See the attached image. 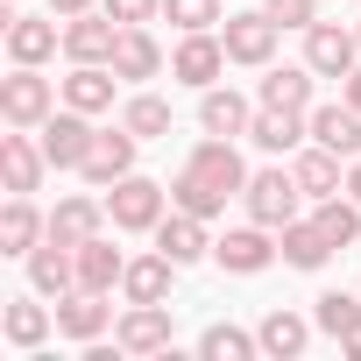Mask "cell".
Wrapping results in <instances>:
<instances>
[{
  "instance_id": "cell-17",
  "label": "cell",
  "mask_w": 361,
  "mask_h": 361,
  "mask_svg": "<svg viewBox=\"0 0 361 361\" xmlns=\"http://www.w3.org/2000/svg\"><path fill=\"white\" fill-rule=\"evenodd\" d=\"M43 170H50V156H43V142H29V128L0 135V177H8V192H36Z\"/></svg>"
},
{
  "instance_id": "cell-23",
  "label": "cell",
  "mask_w": 361,
  "mask_h": 361,
  "mask_svg": "<svg viewBox=\"0 0 361 361\" xmlns=\"http://www.w3.org/2000/svg\"><path fill=\"white\" fill-rule=\"evenodd\" d=\"M128 276V255L106 241V234H92V241H78V290H106L114 298V283Z\"/></svg>"
},
{
  "instance_id": "cell-24",
  "label": "cell",
  "mask_w": 361,
  "mask_h": 361,
  "mask_svg": "<svg viewBox=\"0 0 361 361\" xmlns=\"http://www.w3.org/2000/svg\"><path fill=\"white\" fill-rule=\"evenodd\" d=\"M170 276H177V262L156 248V255H135L128 262V276H121V298L128 305H163L170 298Z\"/></svg>"
},
{
  "instance_id": "cell-19",
  "label": "cell",
  "mask_w": 361,
  "mask_h": 361,
  "mask_svg": "<svg viewBox=\"0 0 361 361\" xmlns=\"http://www.w3.org/2000/svg\"><path fill=\"white\" fill-rule=\"evenodd\" d=\"M248 121H255V106H248L234 85H206V92H199V128H206V135H227V142H234V135H248Z\"/></svg>"
},
{
  "instance_id": "cell-3",
  "label": "cell",
  "mask_w": 361,
  "mask_h": 361,
  "mask_svg": "<svg viewBox=\"0 0 361 361\" xmlns=\"http://www.w3.org/2000/svg\"><path fill=\"white\" fill-rule=\"evenodd\" d=\"M241 199H248V220H262V227H290L298 206H305V185H298V170H255Z\"/></svg>"
},
{
  "instance_id": "cell-36",
  "label": "cell",
  "mask_w": 361,
  "mask_h": 361,
  "mask_svg": "<svg viewBox=\"0 0 361 361\" xmlns=\"http://www.w3.org/2000/svg\"><path fill=\"white\" fill-rule=\"evenodd\" d=\"M312 305H319V312H312V319H319V333H333V340H347V333L361 326V305H354L347 290H326V298H312Z\"/></svg>"
},
{
  "instance_id": "cell-9",
  "label": "cell",
  "mask_w": 361,
  "mask_h": 361,
  "mask_svg": "<svg viewBox=\"0 0 361 361\" xmlns=\"http://www.w3.org/2000/svg\"><path fill=\"white\" fill-rule=\"evenodd\" d=\"M227 57L234 64H269L276 57V36H283V22L269 15V8H255V15H227Z\"/></svg>"
},
{
  "instance_id": "cell-14",
  "label": "cell",
  "mask_w": 361,
  "mask_h": 361,
  "mask_svg": "<svg viewBox=\"0 0 361 361\" xmlns=\"http://www.w3.org/2000/svg\"><path fill=\"white\" fill-rule=\"evenodd\" d=\"M114 347L121 354H170V312L163 305H128L114 319Z\"/></svg>"
},
{
  "instance_id": "cell-39",
  "label": "cell",
  "mask_w": 361,
  "mask_h": 361,
  "mask_svg": "<svg viewBox=\"0 0 361 361\" xmlns=\"http://www.w3.org/2000/svg\"><path fill=\"white\" fill-rule=\"evenodd\" d=\"M262 8H269L283 29H312V22H319V0H262Z\"/></svg>"
},
{
  "instance_id": "cell-31",
  "label": "cell",
  "mask_w": 361,
  "mask_h": 361,
  "mask_svg": "<svg viewBox=\"0 0 361 361\" xmlns=\"http://www.w3.org/2000/svg\"><path fill=\"white\" fill-rule=\"evenodd\" d=\"M276 234H283L276 248H283V262H290V269H326L333 241L319 234V220H290V227H276Z\"/></svg>"
},
{
  "instance_id": "cell-30",
  "label": "cell",
  "mask_w": 361,
  "mask_h": 361,
  "mask_svg": "<svg viewBox=\"0 0 361 361\" xmlns=\"http://www.w3.org/2000/svg\"><path fill=\"white\" fill-rule=\"evenodd\" d=\"M312 326H319V319H298V312H283V305H276L255 333H262V354H269V361H298V354H305V340H312Z\"/></svg>"
},
{
  "instance_id": "cell-11",
  "label": "cell",
  "mask_w": 361,
  "mask_h": 361,
  "mask_svg": "<svg viewBox=\"0 0 361 361\" xmlns=\"http://www.w3.org/2000/svg\"><path fill=\"white\" fill-rule=\"evenodd\" d=\"M22 262H29V283H36L43 298H64V290H78V248H71V241L43 234V241H36Z\"/></svg>"
},
{
  "instance_id": "cell-21",
  "label": "cell",
  "mask_w": 361,
  "mask_h": 361,
  "mask_svg": "<svg viewBox=\"0 0 361 361\" xmlns=\"http://www.w3.org/2000/svg\"><path fill=\"white\" fill-rule=\"evenodd\" d=\"M114 85H121L114 64H71V78H64V106H78V114H106V106H114Z\"/></svg>"
},
{
  "instance_id": "cell-10",
  "label": "cell",
  "mask_w": 361,
  "mask_h": 361,
  "mask_svg": "<svg viewBox=\"0 0 361 361\" xmlns=\"http://www.w3.org/2000/svg\"><path fill=\"white\" fill-rule=\"evenodd\" d=\"M354 57H361V36H354V29H340V22H312V29H305V64H312L319 78H347Z\"/></svg>"
},
{
  "instance_id": "cell-20",
  "label": "cell",
  "mask_w": 361,
  "mask_h": 361,
  "mask_svg": "<svg viewBox=\"0 0 361 361\" xmlns=\"http://www.w3.org/2000/svg\"><path fill=\"white\" fill-rule=\"evenodd\" d=\"M43 234H50V220L29 206V192H8V206H0V255H29Z\"/></svg>"
},
{
  "instance_id": "cell-5",
  "label": "cell",
  "mask_w": 361,
  "mask_h": 361,
  "mask_svg": "<svg viewBox=\"0 0 361 361\" xmlns=\"http://www.w3.org/2000/svg\"><path fill=\"white\" fill-rule=\"evenodd\" d=\"M234 57H227V36H213V29H192L185 43L170 50V78H185V85H220V71H227Z\"/></svg>"
},
{
  "instance_id": "cell-44",
  "label": "cell",
  "mask_w": 361,
  "mask_h": 361,
  "mask_svg": "<svg viewBox=\"0 0 361 361\" xmlns=\"http://www.w3.org/2000/svg\"><path fill=\"white\" fill-rule=\"evenodd\" d=\"M354 36H361V22H354Z\"/></svg>"
},
{
  "instance_id": "cell-8",
  "label": "cell",
  "mask_w": 361,
  "mask_h": 361,
  "mask_svg": "<svg viewBox=\"0 0 361 361\" xmlns=\"http://www.w3.org/2000/svg\"><path fill=\"white\" fill-rule=\"evenodd\" d=\"M114 43H121V22H114L106 8H85V15L64 22V57H71V64H106Z\"/></svg>"
},
{
  "instance_id": "cell-35",
  "label": "cell",
  "mask_w": 361,
  "mask_h": 361,
  "mask_svg": "<svg viewBox=\"0 0 361 361\" xmlns=\"http://www.w3.org/2000/svg\"><path fill=\"white\" fill-rule=\"evenodd\" d=\"M121 128H135L142 142H156V135H170V99H156V92H135V99L121 106Z\"/></svg>"
},
{
  "instance_id": "cell-37",
  "label": "cell",
  "mask_w": 361,
  "mask_h": 361,
  "mask_svg": "<svg viewBox=\"0 0 361 361\" xmlns=\"http://www.w3.org/2000/svg\"><path fill=\"white\" fill-rule=\"evenodd\" d=\"M163 15H170L177 29H185V36H192V29H213V22H227V15H220V0H163Z\"/></svg>"
},
{
  "instance_id": "cell-28",
  "label": "cell",
  "mask_w": 361,
  "mask_h": 361,
  "mask_svg": "<svg viewBox=\"0 0 361 361\" xmlns=\"http://www.w3.org/2000/svg\"><path fill=\"white\" fill-rule=\"evenodd\" d=\"M312 78H319L312 64H283V71L262 78L255 99H262V106H283V114H312Z\"/></svg>"
},
{
  "instance_id": "cell-26",
  "label": "cell",
  "mask_w": 361,
  "mask_h": 361,
  "mask_svg": "<svg viewBox=\"0 0 361 361\" xmlns=\"http://www.w3.org/2000/svg\"><path fill=\"white\" fill-rule=\"evenodd\" d=\"M36 298H43V290H36ZM36 298H15L8 312H0V333H8L22 354H29V347H43V340H50V326H57V312H50V305H36Z\"/></svg>"
},
{
  "instance_id": "cell-27",
  "label": "cell",
  "mask_w": 361,
  "mask_h": 361,
  "mask_svg": "<svg viewBox=\"0 0 361 361\" xmlns=\"http://www.w3.org/2000/svg\"><path fill=\"white\" fill-rule=\"evenodd\" d=\"M128 85H142V78H156L163 71V50H156V36L149 29H121V43H114V57H106Z\"/></svg>"
},
{
  "instance_id": "cell-7",
  "label": "cell",
  "mask_w": 361,
  "mask_h": 361,
  "mask_svg": "<svg viewBox=\"0 0 361 361\" xmlns=\"http://www.w3.org/2000/svg\"><path fill=\"white\" fill-rule=\"evenodd\" d=\"M185 170H192V177H206V185H213V192H227V199H241V192H248V163H241V149H234L227 135L199 142V149L185 156Z\"/></svg>"
},
{
  "instance_id": "cell-22",
  "label": "cell",
  "mask_w": 361,
  "mask_h": 361,
  "mask_svg": "<svg viewBox=\"0 0 361 361\" xmlns=\"http://www.w3.org/2000/svg\"><path fill=\"white\" fill-rule=\"evenodd\" d=\"M248 142H255V149H269V156H290L298 142H312V128H305V114L255 106V121H248Z\"/></svg>"
},
{
  "instance_id": "cell-15",
  "label": "cell",
  "mask_w": 361,
  "mask_h": 361,
  "mask_svg": "<svg viewBox=\"0 0 361 361\" xmlns=\"http://www.w3.org/2000/svg\"><path fill=\"white\" fill-rule=\"evenodd\" d=\"M64 50V15L43 22V15H8V57L15 64H43Z\"/></svg>"
},
{
  "instance_id": "cell-4",
  "label": "cell",
  "mask_w": 361,
  "mask_h": 361,
  "mask_svg": "<svg viewBox=\"0 0 361 361\" xmlns=\"http://www.w3.org/2000/svg\"><path fill=\"white\" fill-rule=\"evenodd\" d=\"M92 114H78V106H57L50 121H43V156H50V170H85V149H92Z\"/></svg>"
},
{
  "instance_id": "cell-6",
  "label": "cell",
  "mask_w": 361,
  "mask_h": 361,
  "mask_svg": "<svg viewBox=\"0 0 361 361\" xmlns=\"http://www.w3.org/2000/svg\"><path fill=\"white\" fill-rule=\"evenodd\" d=\"M269 234H276V227H262V220H255V227H227V234L213 241V262H220V269H234V276H262V269L283 255Z\"/></svg>"
},
{
  "instance_id": "cell-42",
  "label": "cell",
  "mask_w": 361,
  "mask_h": 361,
  "mask_svg": "<svg viewBox=\"0 0 361 361\" xmlns=\"http://www.w3.org/2000/svg\"><path fill=\"white\" fill-rule=\"evenodd\" d=\"M347 106H361V64L347 71Z\"/></svg>"
},
{
  "instance_id": "cell-40",
  "label": "cell",
  "mask_w": 361,
  "mask_h": 361,
  "mask_svg": "<svg viewBox=\"0 0 361 361\" xmlns=\"http://www.w3.org/2000/svg\"><path fill=\"white\" fill-rule=\"evenodd\" d=\"M85 8H99V0H50V15H64V22H71V15H85Z\"/></svg>"
},
{
  "instance_id": "cell-12",
  "label": "cell",
  "mask_w": 361,
  "mask_h": 361,
  "mask_svg": "<svg viewBox=\"0 0 361 361\" xmlns=\"http://www.w3.org/2000/svg\"><path fill=\"white\" fill-rule=\"evenodd\" d=\"M135 149H142V135L135 128H99L92 135V149H85V177L106 192V185H121V177L135 170Z\"/></svg>"
},
{
  "instance_id": "cell-38",
  "label": "cell",
  "mask_w": 361,
  "mask_h": 361,
  "mask_svg": "<svg viewBox=\"0 0 361 361\" xmlns=\"http://www.w3.org/2000/svg\"><path fill=\"white\" fill-rule=\"evenodd\" d=\"M99 8H106L121 29H149V22L163 15V0H99Z\"/></svg>"
},
{
  "instance_id": "cell-32",
  "label": "cell",
  "mask_w": 361,
  "mask_h": 361,
  "mask_svg": "<svg viewBox=\"0 0 361 361\" xmlns=\"http://www.w3.org/2000/svg\"><path fill=\"white\" fill-rule=\"evenodd\" d=\"M199 354H206V361H248V354H262V333H241V326L213 319V326L199 333Z\"/></svg>"
},
{
  "instance_id": "cell-43",
  "label": "cell",
  "mask_w": 361,
  "mask_h": 361,
  "mask_svg": "<svg viewBox=\"0 0 361 361\" xmlns=\"http://www.w3.org/2000/svg\"><path fill=\"white\" fill-rule=\"evenodd\" d=\"M340 347H347V361H361V326H354V333H347Z\"/></svg>"
},
{
  "instance_id": "cell-2",
  "label": "cell",
  "mask_w": 361,
  "mask_h": 361,
  "mask_svg": "<svg viewBox=\"0 0 361 361\" xmlns=\"http://www.w3.org/2000/svg\"><path fill=\"white\" fill-rule=\"evenodd\" d=\"M57 92L64 85H50L36 64H15V78H0V121L8 128H43L57 114Z\"/></svg>"
},
{
  "instance_id": "cell-34",
  "label": "cell",
  "mask_w": 361,
  "mask_h": 361,
  "mask_svg": "<svg viewBox=\"0 0 361 361\" xmlns=\"http://www.w3.org/2000/svg\"><path fill=\"white\" fill-rule=\"evenodd\" d=\"M312 220H319V234H326L333 248L361 241V206H354V199H312Z\"/></svg>"
},
{
  "instance_id": "cell-41",
  "label": "cell",
  "mask_w": 361,
  "mask_h": 361,
  "mask_svg": "<svg viewBox=\"0 0 361 361\" xmlns=\"http://www.w3.org/2000/svg\"><path fill=\"white\" fill-rule=\"evenodd\" d=\"M347 199L361 206V156H354V170H347Z\"/></svg>"
},
{
  "instance_id": "cell-33",
  "label": "cell",
  "mask_w": 361,
  "mask_h": 361,
  "mask_svg": "<svg viewBox=\"0 0 361 361\" xmlns=\"http://www.w3.org/2000/svg\"><path fill=\"white\" fill-rule=\"evenodd\" d=\"M170 206H177V213L213 220V213H227V192H213L206 177H192V170H177V177H170Z\"/></svg>"
},
{
  "instance_id": "cell-29",
  "label": "cell",
  "mask_w": 361,
  "mask_h": 361,
  "mask_svg": "<svg viewBox=\"0 0 361 361\" xmlns=\"http://www.w3.org/2000/svg\"><path fill=\"white\" fill-rule=\"evenodd\" d=\"M106 220H114V213H106V199H57V213H50V234L78 248V241H92Z\"/></svg>"
},
{
  "instance_id": "cell-18",
  "label": "cell",
  "mask_w": 361,
  "mask_h": 361,
  "mask_svg": "<svg viewBox=\"0 0 361 361\" xmlns=\"http://www.w3.org/2000/svg\"><path fill=\"white\" fill-rule=\"evenodd\" d=\"M305 128H312V142H326L333 156H347V163L361 156V106H347V99H340V106H312Z\"/></svg>"
},
{
  "instance_id": "cell-25",
  "label": "cell",
  "mask_w": 361,
  "mask_h": 361,
  "mask_svg": "<svg viewBox=\"0 0 361 361\" xmlns=\"http://www.w3.org/2000/svg\"><path fill=\"white\" fill-rule=\"evenodd\" d=\"M340 163H347V156H333L326 142L298 149V163H290V170H298V185H305V199H340V192H347V177H340Z\"/></svg>"
},
{
  "instance_id": "cell-16",
  "label": "cell",
  "mask_w": 361,
  "mask_h": 361,
  "mask_svg": "<svg viewBox=\"0 0 361 361\" xmlns=\"http://www.w3.org/2000/svg\"><path fill=\"white\" fill-rule=\"evenodd\" d=\"M156 248H163L177 269H192L199 255H213V241H206V220H199V213H177V206L156 220Z\"/></svg>"
},
{
  "instance_id": "cell-13",
  "label": "cell",
  "mask_w": 361,
  "mask_h": 361,
  "mask_svg": "<svg viewBox=\"0 0 361 361\" xmlns=\"http://www.w3.org/2000/svg\"><path fill=\"white\" fill-rule=\"evenodd\" d=\"M106 326H114V305H106V290H64V298H57V333H64V340L92 347Z\"/></svg>"
},
{
  "instance_id": "cell-1",
  "label": "cell",
  "mask_w": 361,
  "mask_h": 361,
  "mask_svg": "<svg viewBox=\"0 0 361 361\" xmlns=\"http://www.w3.org/2000/svg\"><path fill=\"white\" fill-rule=\"evenodd\" d=\"M106 213L121 234H156V220L170 213V185H156V177H121V185H106Z\"/></svg>"
}]
</instances>
